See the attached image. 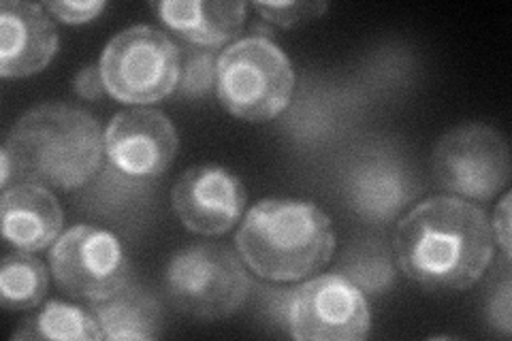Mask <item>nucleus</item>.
<instances>
[{"label":"nucleus","mask_w":512,"mask_h":341,"mask_svg":"<svg viewBox=\"0 0 512 341\" xmlns=\"http://www.w3.org/2000/svg\"><path fill=\"white\" fill-rule=\"evenodd\" d=\"M493 241L485 209L461 197H431L397 224L395 256L423 288L463 290L483 278Z\"/></svg>","instance_id":"obj_1"},{"label":"nucleus","mask_w":512,"mask_h":341,"mask_svg":"<svg viewBox=\"0 0 512 341\" xmlns=\"http://www.w3.org/2000/svg\"><path fill=\"white\" fill-rule=\"evenodd\" d=\"M105 135L82 107L50 103L30 109L13 124L5 141L24 182L69 192L101 169Z\"/></svg>","instance_id":"obj_2"},{"label":"nucleus","mask_w":512,"mask_h":341,"mask_svg":"<svg viewBox=\"0 0 512 341\" xmlns=\"http://www.w3.org/2000/svg\"><path fill=\"white\" fill-rule=\"evenodd\" d=\"M235 243L259 278L295 282L331 261L335 233L329 216L314 203L265 199L248 211Z\"/></svg>","instance_id":"obj_3"},{"label":"nucleus","mask_w":512,"mask_h":341,"mask_svg":"<svg viewBox=\"0 0 512 341\" xmlns=\"http://www.w3.org/2000/svg\"><path fill=\"white\" fill-rule=\"evenodd\" d=\"M293 90V64L274 41L246 37L218 56V101L239 120L267 122L280 116L291 103Z\"/></svg>","instance_id":"obj_4"},{"label":"nucleus","mask_w":512,"mask_h":341,"mask_svg":"<svg viewBox=\"0 0 512 341\" xmlns=\"http://www.w3.org/2000/svg\"><path fill=\"white\" fill-rule=\"evenodd\" d=\"M165 288L180 312L220 320L242 310L250 278L239 256L220 243H197L175 254L165 271Z\"/></svg>","instance_id":"obj_5"},{"label":"nucleus","mask_w":512,"mask_h":341,"mask_svg":"<svg viewBox=\"0 0 512 341\" xmlns=\"http://www.w3.org/2000/svg\"><path fill=\"white\" fill-rule=\"evenodd\" d=\"M99 69L116 101L148 105L178 88L180 50L165 32L143 24L131 26L107 43Z\"/></svg>","instance_id":"obj_6"},{"label":"nucleus","mask_w":512,"mask_h":341,"mask_svg":"<svg viewBox=\"0 0 512 341\" xmlns=\"http://www.w3.org/2000/svg\"><path fill=\"white\" fill-rule=\"evenodd\" d=\"M434 175L457 197L491 201L510 180V148L493 126H457L436 145Z\"/></svg>","instance_id":"obj_7"},{"label":"nucleus","mask_w":512,"mask_h":341,"mask_svg":"<svg viewBox=\"0 0 512 341\" xmlns=\"http://www.w3.org/2000/svg\"><path fill=\"white\" fill-rule=\"evenodd\" d=\"M50 269L69 297L90 303L109 299L128 284V258L120 239L86 224L56 239Z\"/></svg>","instance_id":"obj_8"},{"label":"nucleus","mask_w":512,"mask_h":341,"mask_svg":"<svg viewBox=\"0 0 512 341\" xmlns=\"http://www.w3.org/2000/svg\"><path fill=\"white\" fill-rule=\"evenodd\" d=\"M370 307L344 275H320L291 295L288 324L301 341H361L370 333Z\"/></svg>","instance_id":"obj_9"},{"label":"nucleus","mask_w":512,"mask_h":341,"mask_svg":"<svg viewBox=\"0 0 512 341\" xmlns=\"http://www.w3.org/2000/svg\"><path fill=\"white\" fill-rule=\"evenodd\" d=\"M171 203L188 231L216 237L231 231L242 216L246 188L229 169L197 165L175 182Z\"/></svg>","instance_id":"obj_10"},{"label":"nucleus","mask_w":512,"mask_h":341,"mask_svg":"<svg viewBox=\"0 0 512 341\" xmlns=\"http://www.w3.org/2000/svg\"><path fill=\"white\" fill-rule=\"evenodd\" d=\"M105 152L111 165L131 177L163 175L178 152V131L156 109H126L107 126Z\"/></svg>","instance_id":"obj_11"},{"label":"nucleus","mask_w":512,"mask_h":341,"mask_svg":"<svg viewBox=\"0 0 512 341\" xmlns=\"http://www.w3.org/2000/svg\"><path fill=\"white\" fill-rule=\"evenodd\" d=\"M58 52V32L45 7L5 0L0 5V75L28 77L43 71Z\"/></svg>","instance_id":"obj_12"},{"label":"nucleus","mask_w":512,"mask_h":341,"mask_svg":"<svg viewBox=\"0 0 512 341\" xmlns=\"http://www.w3.org/2000/svg\"><path fill=\"white\" fill-rule=\"evenodd\" d=\"M0 216L5 239L22 252H39L52 246L62 229V209L54 192L30 182L3 190Z\"/></svg>","instance_id":"obj_13"},{"label":"nucleus","mask_w":512,"mask_h":341,"mask_svg":"<svg viewBox=\"0 0 512 341\" xmlns=\"http://www.w3.org/2000/svg\"><path fill=\"white\" fill-rule=\"evenodd\" d=\"M160 20L188 43L220 47L244 28L246 3H214V0H167L156 5Z\"/></svg>","instance_id":"obj_14"},{"label":"nucleus","mask_w":512,"mask_h":341,"mask_svg":"<svg viewBox=\"0 0 512 341\" xmlns=\"http://www.w3.org/2000/svg\"><path fill=\"white\" fill-rule=\"evenodd\" d=\"M348 197L359 216L384 222L414 197V186L391 158H367L350 175Z\"/></svg>","instance_id":"obj_15"},{"label":"nucleus","mask_w":512,"mask_h":341,"mask_svg":"<svg viewBox=\"0 0 512 341\" xmlns=\"http://www.w3.org/2000/svg\"><path fill=\"white\" fill-rule=\"evenodd\" d=\"M105 339L146 341L163 335V310L148 290L124 286L116 295L92 305Z\"/></svg>","instance_id":"obj_16"},{"label":"nucleus","mask_w":512,"mask_h":341,"mask_svg":"<svg viewBox=\"0 0 512 341\" xmlns=\"http://www.w3.org/2000/svg\"><path fill=\"white\" fill-rule=\"evenodd\" d=\"M13 339H62V341H96L105 339L99 322L92 312H84L82 307L50 301L43 310L24 320L22 329L13 333Z\"/></svg>","instance_id":"obj_17"},{"label":"nucleus","mask_w":512,"mask_h":341,"mask_svg":"<svg viewBox=\"0 0 512 341\" xmlns=\"http://www.w3.org/2000/svg\"><path fill=\"white\" fill-rule=\"evenodd\" d=\"M50 273L39 258L26 252H15L5 256L0 265V297H3V307L9 312L32 310L37 307L45 292Z\"/></svg>","instance_id":"obj_18"},{"label":"nucleus","mask_w":512,"mask_h":341,"mask_svg":"<svg viewBox=\"0 0 512 341\" xmlns=\"http://www.w3.org/2000/svg\"><path fill=\"white\" fill-rule=\"evenodd\" d=\"M216 62L210 52H199L186 58L180 69V92L186 96H201L212 86H216Z\"/></svg>","instance_id":"obj_19"},{"label":"nucleus","mask_w":512,"mask_h":341,"mask_svg":"<svg viewBox=\"0 0 512 341\" xmlns=\"http://www.w3.org/2000/svg\"><path fill=\"white\" fill-rule=\"evenodd\" d=\"M256 11L267 22L278 26H297L320 18L327 11V3H297V0H291V3H256Z\"/></svg>","instance_id":"obj_20"},{"label":"nucleus","mask_w":512,"mask_h":341,"mask_svg":"<svg viewBox=\"0 0 512 341\" xmlns=\"http://www.w3.org/2000/svg\"><path fill=\"white\" fill-rule=\"evenodd\" d=\"M43 7L60 22L86 24L105 9V3L101 0H62V3H45Z\"/></svg>","instance_id":"obj_21"},{"label":"nucleus","mask_w":512,"mask_h":341,"mask_svg":"<svg viewBox=\"0 0 512 341\" xmlns=\"http://www.w3.org/2000/svg\"><path fill=\"white\" fill-rule=\"evenodd\" d=\"M487 314L493 329H498L502 335H510V278L508 273L500 284H495L487 303Z\"/></svg>","instance_id":"obj_22"},{"label":"nucleus","mask_w":512,"mask_h":341,"mask_svg":"<svg viewBox=\"0 0 512 341\" xmlns=\"http://www.w3.org/2000/svg\"><path fill=\"white\" fill-rule=\"evenodd\" d=\"M493 239L504 252L506 261H510V192H506L500 205L495 207V216L491 222Z\"/></svg>","instance_id":"obj_23"},{"label":"nucleus","mask_w":512,"mask_h":341,"mask_svg":"<svg viewBox=\"0 0 512 341\" xmlns=\"http://www.w3.org/2000/svg\"><path fill=\"white\" fill-rule=\"evenodd\" d=\"M105 81L99 67H86L77 73L75 77V92L86 101L101 99L105 92Z\"/></svg>","instance_id":"obj_24"},{"label":"nucleus","mask_w":512,"mask_h":341,"mask_svg":"<svg viewBox=\"0 0 512 341\" xmlns=\"http://www.w3.org/2000/svg\"><path fill=\"white\" fill-rule=\"evenodd\" d=\"M11 173H15V162L11 152L3 145V150H0V182H3V188H9Z\"/></svg>","instance_id":"obj_25"}]
</instances>
